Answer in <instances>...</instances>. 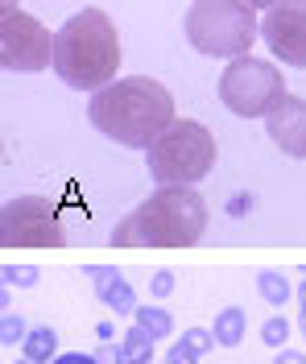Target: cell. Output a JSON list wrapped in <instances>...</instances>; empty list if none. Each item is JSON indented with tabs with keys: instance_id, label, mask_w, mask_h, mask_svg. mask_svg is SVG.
<instances>
[{
	"instance_id": "cell-1",
	"label": "cell",
	"mask_w": 306,
	"mask_h": 364,
	"mask_svg": "<svg viewBox=\"0 0 306 364\" xmlns=\"http://www.w3.org/2000/svg\"><path fill=\"white\" fill-rule=\"evenodd\" d=\"M87 120L95 124V133L124 149H149L178 116L165 83L149 75H124L87 100Z\"/></svg>"
},
{
	"instance_id": "cell-2",
	"label": "cell",
	"mask_w": 306,
	"mask_h": 364,
	"mask_svg": "<svg viewBox=\"0 0 306 364\" xmlns=\"http://www.w3.org/2000/svg\"><path fill=\"white\" fill-rule=\"evenodd\" d=\"M207 232V203L195 186H153L141 207H133L116 228V249H190Z\"/></svg>"
},
{
	"instance_id": "cell-3",
	"label": "cell",
	"mask_w": 306,
	"mask_h": 364,
	"mask_svg": "<svg viewBox=\"0 0 306 364\" xmlns=\"http://www.w3.org/2000/svg\"><path fill=\"white\" fill-rule=\"evenodd\" d=\"M120 33L104 9H79L54 33V75L75 91H104L116 83Z\"/></svg>"
},
{
	"instance_id": "cell-4",
	"label": "cell",
	"mask_w": 306,
	"mask_h": 364,
	"mask_svg": "<svg viewBox=\"0 0 306 364\" xmlns=\"http://www.w3.org/2000/svg\"><path fill=\"white\" fill-rule=\"evenodd\" d=\"M182 33L199 54L212 58H244L261 38V17L244 0H195L182 17Z\"/></svg>"
},
{
	"instance_id": "cell-5",
	"label": "cell",
	"mask_w": 306,
	"mask_h": 364,
	"mask_svg": "<svg viewBox=\"0 0 306 364\" xmlns=\"http://www.w3.org/2000/svg\"><path fill=\"white\" fill-rule=\"evenodd\" d=\"M215 166V136L199 120H174L149 149H145V170L153 186H195L207 178Z\"/></svg>"
},
{
	"instance_id": "cell-6",
	"label": "cell",
	"mask_w": 306,
	"mask_h": 364,
	"mask_svg": "<svg viewBox=\"0 0 306 364\" xmlns=\"http://www.w3.org/2000/svg\"><path fill=\"white\" fill-rule=\"evenodd\" d=\"M285 95V79L282 67L265 63L257 54H244V58H232L228 67L219 70V104L232 116H244V120H265L282 104Z\"/></svg>"
},
{
	"instance_id": "cell-7",
	"label": "cell",
	"mask_w": 306,
	"mask_h": 364,
	"mask_svg": "<svg viewBox=\"0 0 306 364\" xmlns=\"http://www.w3.org/2000/svg\"><path fill=\"white\" fill-rule=\"evenodd\" d=\"M0 245L4 249H62L67 228L58 207L42 195H17L0 207Z\"/></svg>"
},
{
	"instance_id": "cell-8",
	"label": "cell",
	"mask_w": 306,
	"mask_h": 364,
	"mask_svg": "<svg viewBox=\"0 0 306 364\" xmlns=\"http://www.w3.org/2000/svg\"><path fill=\"white\" fill-rule=\"evenodd\" d=\"M0 63L4 70H46L54 67V33L29 13H4L0 17Z\"/></svg>"
},
{
	"instance_id": "cell-9",
	"label": "cell",
	"mask_w": 306,
	"mask_h": 364,
	"mask_svg": "<svg viewBox=\"0 0 306 364\" xmlns=\"http://www.w3.org/2000/svg\"><path fill=\"white\" fill-rule=\"evenodd\" d=\"M261 42L285 67L306 70V0H278L261 17Z\"/></svg>"
},
{
	"instance_id": "cell-10",
	"label": "cell",
	"mask_w": 306,
	"mask_h": 364,
	"mask_svg": "<svg viewBox=\"0 0 306 364\" xmlns=\"http://www.w3.org/2000/svg\"><path fill=\"white\" fill-rule=\"evenodd\" d=\"M265 133L285 158H306V100L285 95L273 112L265 116Z\"/></svg>"
},
{
	"instance_id": "cell-11",
	"label": "cell",
	"mask_w": 306,
	"mask_h": 364,
	"mask_svg": "<svg viewBox=\"0 0 306 364\" xmlns=\"http://www.w3.org/2000/svg\"><path fill=\"white\" fill-rule=\"evenodd\" d=\"M83 273L95 282V298L108 306V311H116V315H133L141 302H137V294H133V286L120 277V269H112V265H83Z\"/></svg>"
},
{
	"instance_id": "cell-12",
	"label": "cell",
	"mask_w": 306,
	"mask_h": 364,
	"mask_svg": "<svg viewBox=\"0 0 306 364\" xmlns=\"http://www.w3.org/2000/svg\"><path fill=\"white\" fill-rule=\"evenodd\" d=\"M21 356L29 364H54L58 360V331L54 327H29L21 340Z\"/></svg>"
},
{
	"instance_id": "cell-13",
	"label": "cell",
	"mask_w": 306,
	"mask_h": 364,
	"mask_svg": "<svg viewBox=\"0 0 306 364\" xmlns=\"http://www.w3.org/2000/svg\"><path fill=\"white\" fill-rule=\"evenodd\" d=\"M153 343H158V340H153L145 327H137V323H133V327L120 336V352H124V364H158V360H153Z\"/></svg>"
},
{
	"instance_id": "cell-14",
	"label": "cell",
	"mask_w": 306,
	"mask_h": 364,
	"mask_svg": "<svg viewBox=\"0 0 306 364\" xmlns=\"http://www.w3.org/2000/svg\"><path fill=\"white\" fill-rule=\"evenodd\" d=\"M244 311L240 306H224L219 315H215V323H212V331H215V343L219 348H236V343L244 340Z\"/></svg>"
},
{
	"instance_id": "cell-15",
	"label": "cell",
	"mask_w": 306,
	"mask_h": 364,
	"mask_svg": "<svg viewBox=\"0 0 306 364\" xmlns=\"http://www.w3.org/2000/svg\"><path fill=\"white\" fill-rule=\"evenodd\" d=\"M133 323H137V327H145L153 340H165V336L174 331V315H170L165 306H153V302H141V306L133 311Z\"/></svg>"
},
{
	"instance_id": "cell-16",
	"label": "cell",
	"mask_w": 306,
	"mask_h": 364,
	"mask_svg": "<svg viewBox=\"0 0 306 364\" xmlns=\"http://www.w3.org/2000/svg\"><path fill=\"white\" fill-rule=\"evenodd\" d=\"M257 290H261V298H265L269 306H285V298L294 294L290 282H285V273H278V269H261L257 273Z\"/></svg>"
},
{
	"instance_id": "cell-17",
	"label": "cell",
	"mask_w": 306,
	"mask_h": 364,
	"mask_svg": "<svg viewBox=\"0 0 306 364\" xmlns=\"http://www.w3.org/2000/svg\"><path fill=\"white\" fill-rule=\"evenodd\" d=\"M285 336H290V323H285V315H273L261 323V340L269 343V348H285Z\"/></svg>"
},
{
	"instance_id": "cell-18",
	"label": "cell",
	"mask_w": 306,
	"mask_h": 364,
	"mask_svg": "<svg viewBox=\"0 0 306 364\" xmlns=\"http://www.w3.org/2000/svg\"><path fill=\"white\" fill-rule=\"evenodd\" d=\"M29 336V327H25L21 315H13V311H4V318H0V343H17Z\"/></svg>"
},
{
	"instance_id": "cell-19",
	"label": "cell",
	"mask_w": 306,
	"mask_h": 364,
	"mask_svg": "<svg viewBox=\"0 0 306 364\" xmlns=\"http://www.w3.org/2000/svg\"><path fill=\"white\" fill-rule=\"evenodd\" d=\"M4 286L9 290H17V286H38V269L33 265H4Z\"/></svg>"
},
{
	"instance_id": "cell-20",
	"label": "cell",
	"mask_w": 306,
	"mask_h": 364,
	"mask_svg": "<svg viewBox=\"0 0 306 364\" xmlns=\"http://www.w3.org/2000/svg\"><path fill=\"white\" fill-rule=\"evenodd\" d=\"M182 340H187V348H195L199 356H207L212 348H219V343H215V331H212V327H187V336H182Z\"/></svg>"
},
{
	"instance_id": "cell-21",
	"label": "cell",
	"mask_w": 306,
	"mask_h": 364,
	"mask_svg": "<svg viewBox=\"0 0 306 364\" xmlns=\"http://www.w3.org/2000/svg\"><path fill=\"white\" fill-rule=\"evenodd\" d=\"M165 360H170V364H199L203 356H199L195 348H187V340H178V343H170V352H165Z\"/></svg>"
},
{
	"instance_id": "cell-22",
	"label": "cell",
	"mask_w": 306,
	"mask_h": 364,
	"mask_svg": "<svg viewBox=\"0 0 306 364\" xmlns=\"http://www.w3.org/2000/svg\"><path fill=\"white\" fill-rule=\"evenodd\" d=\"M170 290H174V273L170 269H158L149 277V294L153 298H170Z\"/></svg>"
},
{
	"instance_id": "cell-23",
	"label": "cell",
	"mask_w": 306,
	"mask_h": 364,
	"mask_svg": "<svg viewBox=\"0 0 306 364\" xmlns=\"http://www.w3.org/2000/svg\"><path fill=\"white\" fill-rule=\"evenodd\" d=\"M92 356H95L99 364H124V352H120V343H99Z\"/></svg>"
},
{
	"instance_id": "cell-24",
	"label": "cell",
	"mask_w": 306,
	"mask_h": 364,
	"mask_svg": "<svg viewBox=\"0 0 306 364\" xmlns=\"http://www.w3.org/2000/svg\"><path fill=\"white\" fill-rule=\"evenodd\" d=\"M273 364H306V356H302V352H294V348H278Z\"/></svg>"
},
{
	"instance_id": "cell-25",
	"label": "cell",
	"mask_w": 306,
	"mask_h": 364,
	"mask_svg": "<svg viewBox=\"0 0 306 364\" xmlns=\"http://www.w3.org/2000/svg\"><path fill=\"white\" fill-rule=\"evenodd\" d=\"M54 364H99V360H95V356H87V352H62Z\"/></svg>"
},
{
	"instance_id": "cell-26",
	"label": "cell",
	"mask_w": 306,
	"mask_h": 364,
	"mask_svg": "<svg viewBox=\"0 0 306 364\" xmlns=\"http://www.w3.org/2000/svg\"><path fill=\"white\" fill-rule=\"evenodd\" d=\"M95 336H99V343H112V336H116V327H112V323L104 318V323L95 327Z\"/></svg>"
},
{
	"instance_id": "cell-27",
	"label": "cell",
	"mask_w": 306,
	"mask_h": 364,
	"mask_svg": "<svg viewBox=\"0 0 306 364\" xmlns=\"http://www.w3.org/2000/svg\"><path fill=\"white\" fill-rule=\"evenodd\" d=\"M244 4H248V9H273L278 0H244Z\"/></svg>"
},
{
	"instance_id": "cell-28",
	"label": "cell",
	"mask_w": 306,
	"mask_h": 364,
	"mask_svg": "<svg viewBox=\"0 0 306 364\" xmlns=\"http://www.w3.org/2000/svg\"><path fill=\"white\" fill-rule=\"evenodd\" d=\"M294 294H298V302H302V306H306V277H302V282H298V290H294Z\"/></svg>"
},
{
	"instance_id": "cell-29",
	"label": "cell",
	"mask_w": 306,
	"mask_h": 364,
	"mask_svg": "<svg viewBox=\"0 0 306 364\" xmlns=\"http://www.w3.org/2000/svg\"><path fill=\"white\" fill-rule=\"evenodd\" d=\"M0 9H4V13H17V0H0Z\"/></svg>"
},
{
	"instance_id": "cell-30",
	"label": "cell",
	"mask_w": 306,
	"mask_h": 364,
	"mask_svg": "<svg viewBox=\"0 0 306 364\" xmlns=\"http://www.w3.org/2000/svg\"><path fill=\"white\" fill-rule=\"evenodd\" d=\"M302 336H306V306H302Z\"/></svg>"
},
{
	"instance_id": "cell-31",
	"label": "cell",
	"mask_w": 306,
	"mask_h": 364,
	"mask_svg": "<svg viewBox=\"0 0 306 364\" xmlns=\"http://www.w3.org/2000/svg\"><path fill=\"white\" fill-rule=\"evenodd\" d=\"M17 364H29V360H25V356H21V360H17Z\"/></svg>"
},
{
	"instance_id": "cell-32",
	"label": "cell",
	"mask_w": 306,
	"mask_h": 364,
	"mask_svg": "<svg viewBox=\"0 0 306 364\" xmlns=\"http://www.w3.org/2000/svg\"><path fill=\"white\" fill-rule=\"evenodd\" d=\"M158 364H170V360H158Z\"/></svg>"
}]
</instances>
